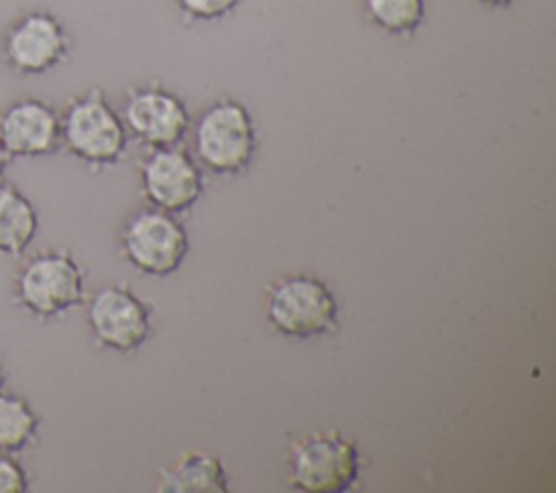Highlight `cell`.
<instances>
[{
    "label": "cell",
    "mask_w": 556,
    "mask_h": 493,
    "mask_svg": "<svg viewBox=\"0 0 556 493\" xmlns=\"http://www.w3.org/2000/svg\"><path fill=\"white\" fill-rule=\"evenodd\" d=\"M11 302L48 324L85 302V269L67 248H46L22 258L11 278Z\"/></svg>",
    "instance_id": "cell-1"
},
{
    "label": "cell",
    "mask_w": 556,
    "mask_h": 493,
    "mask_svg": "<svg viewBox=\"0 0 556 493\" xmlns=\"http://www.w3.org/2000/svg\"><path fill=\"white\" fill-rule=\"evenodd\" d=\"M61 115V148L91 169H104L126 152L128 130L100 87L72 96Z\"/></svg>",
    "instance_id": "cell-2"
},
{
    "label": "cell",
    "mask_w": 556,
    "mask_h": 493,
    "mask_svg": "<svg viewBox=\"0 0 556 493\" xmlns=\"http://www.w3.org/2000/svg\"><path fill=\"white\" fill-rule=\"evenodd\" d=\"M70 50L65 22L48 9L20 11L0 33V61L15 76H43L61 67Z\"/></svg>",
    "instance_id": "cell-3"
},
{
    "label": "cell",
    "mask_w": 556,
    "mask_h": 493,
    "mask_svg": "<svg viewBox=\"0 0 556 493\" xmlns=\"http://www.w3.org/2000/svg\"><path fill=\"white\" fill-rule=\"evenodd\" d=\"M193 148L202 165L215 174L248 169L256 152V126L250 111L232 98L211 102L195 122Z\"/></svg>",
    "instance_id": "cell-4"
},
{
    "label": "cell",
    "mask_w": 556,
    "mask_h": 493,
    "mask_svg": "<svg viewBox=\"0 0 556 493\" xmlns=\"http://www.w3.org/2000/svg\"><path fill=\"white\" fill-rule=\"evenodd\" d=\"M269 324L298 339L332 332L339 321V304L332 289L311 274H289L276 280L267 293Z\"/></svg>",
    "instance_id": "cell-5"
},
{
    "label": "cell",
    "mask_w": 556,
    "mask_h": 493,
    "mask_svg": "<svg viewBox=\"0 0 556 493\" xmlns=\"http://www.w3.org/2000/svg\"><path fill=\"white\" fill-rule=\"evenodd\" d=\"M358 478V447L339 430L304 434L289 450V482L304 493H343Z\"/></svg>",
    "instance_id": "cell-6"
},
{
    "label": "cell",
    "mask_w": 556,
    "mask_h": 493,
    "mask_svg": "<svg viewBox=\"0 0 556 493\" xmlns=\"http://www.w3.org/2000/svg\"><path fill=\"white\" fill-rule=\"evenodd\" d=\"M126 261L148 276L174 274L189 252V237L180 222L161 208L135 213L122 230Z\"/></svg>",
    "instance_id": "cell-7"
},
{
    "label": "cell",
    "mask_w": 556,
    "mask_h": 493,
    "mask_svg": "<svg viewBox=\"0 0 556 493\" xmlns=\"http://www.w3.org/2000/svg\"><path fill=\"white\" fill-rule=\"evenodd\" d=\"M87 324L98 345L132 352L150 337V306L126 285H109L89 300Z\"/></svg>",
    "instance_id": "cell-8"
},
{
    "label": "cell",
    "mask_w": 556,
    "mask_h": 493,
    "mask_svg": "<svg viewBox=\"0 0 556 493\" xmlns=\"http://www.w3.org/2000/svg\"><path fill=\"white\" fill-rule=\"evenodd\" d=\"M119 115L128 135L150 148L178 146L189 130L185 102L159 83L132 87Z\"/></svg>",
    "instance_id": "cell-9"
},
{
    "label": "cell",
    "mask_w": 556,
    "mask_h": 493,
    "mask_svg": "<svg viewBox=\"0 0 556 493\" xmlns=\"http://www.w3.org/2000/svg\"><path fill=\"white\" fill-rule=\"evenodd\" d=\"M139 178L146 198L165 213L191 208L204 187L198 163L178 146L152 148L139 163Z\"/></svg>",
    "instance_id": "cell-10"
},
{
    "label": "cell",
    "mask_w": 556,
    "mask_h": 493,
    "mask_svg": "<svg viewBox=\"0 0 556 493\" xmlns=\"http://www.w3.org/2000/svg\"><path fill=\"white\" fill-rule=\"evenodd\" d=\"M0 141L11 159L50 156L61 150V115L41 98H17L0 111Z\"/></svg>",
    "instance_id": "cell-11"
},
{
    "label": "cell",
    "mask_w": 556,
    "mask_h": 493,
    "mask_svg": "<svg viewBox=\"0 0 556 493\" xmlns=\"http://www.w3.org/2000/svg\"><path fill=\"white\" fill-rule=\"evenodd\" d=\"M39 232L35 202L11 180L0 178V256L20 258Z\"/></svg>",
    "instance_id": "cell-12"
},
{
    "label": "cell",
    "mask_w": 556,
    "mask_h": 493,
    "mask_svg": "<svg viewBox=\"0 0 556 493\" xmlns=\"http://www.w3.org/2000/svg\"><path fill=\"white\" fill-rule=\"evenodd\" d=\"M161 493H226L228 473L222 460L206 452H185L159 471Z\"/></svg>",
    "instance_id": "cell-13"
},
{
    "label": "cell",
    "mask_w": 556,
    "mask_h": 493,
    "mask_svg": "<svg viewBox=\"0 0 556 493\" xmlns=\"http://www.w3.org/2000/svg\"><path fill=\"white\" fill-rule=\"evenodd\" d=\"M41 417L17 391L0 389V452L24 454L39 445Z\"/></svg>",
    "instance_id": "cell-14"
},
{
    "label": "cell",
    "mask_w": 556,
    "mask_h": 493,
    "mask_svg": "<svg viewBox=\"0 0 556 493\" xmlns=\"http://www.w3.org/2000/svg\"><path fill=\"white\" fill-rule=\"evenodd\" d=\"M365 17L380 30L408 37L426 17V0H363Z\"/></svg>",
    "instance_id": "cell-15"
},
{
    "label": "cell",
    "mask_w": 556,
    "mask_h": 493,
    "mask_svg": "<svg viewBox=\"0 0 556 493\" xmlns=\"http://www.w3.org/2000/svg\"><path fill=\"white\" fill-rule=\"evenodd\" d=\"M182 15L195 22H215L232 13L241 0H174Z\"/></svg>",
    "instance_id": "cell-16"
},
{
    "label": "cell",
    "mask_w": 556,
    "mask_h": 493,
    "mask_svg": "<svg viewBox=\"0 0 556 493\" xmlns=\"http://www.w3.org/2000/svg\"><path fill=\"white\" fill-rule=\"evenodd\" d=\"M30 489V473L20 456L0 452V493H24Z\"/></svg>",
    "instance_id": "cell-17"
},
{
    "label": "cell",
    "mask_w": 556,
    "mask_h": 493,
    "mask_svg": "<svg viewBox=\"0 0 556 493\" xmlns=\"http://www.w3.org/2000/svg\"><path fill=\"white\" fill-rule=\"evenodd\" d=\"M11 154L7 152V148L2 146V141H0V178H4V174H7V169H9V165H11Z\"/></svg>",
    "instance_id": "cell-18"
},
{
    "label": "cell",
    "mask_w": 556,
    "mask_h": 493,
    "mask_svg": "<svg viewBox=\"0 0 556 493\" xmlns=\"http://www.w3.org/2000/svg\"><path fill=\"white\" fill-rule=\"evenodd\" d=\"M476 2H480V4H484V7H491V9H506V7H510L515 0H476Z\"/></svg>",
    "instance_id": "cell-19"
},
{
    "label": "cell",
    "mask_w": 556,
    "mask_h": 493,
    "mask_svg": "<svg viewBox=\"0 0 556 493\" xmlns=\"http://www.w3.org/2000/svg\"><path fill=\"white\" fill-rule=\"evenodd\" d=\"M4 382H7V369H4V365L0 361V389H4Z\"/></svg>",
    "instance_id": "cell-20"
}]
</instances>
